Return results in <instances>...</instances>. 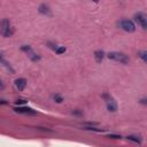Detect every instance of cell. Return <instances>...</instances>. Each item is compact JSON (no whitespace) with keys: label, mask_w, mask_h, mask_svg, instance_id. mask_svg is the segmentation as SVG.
I'll use <instances>...</instances> for the list:
<instances>
[{"label":"cell","mask_w":147,"mask_h":147,"mask_svg":"<svg viewBox=\"0 0 147 147\" xmlns=\"http://www.w3.org/2000/svg\"><path fill=\"white\" fill-rule=\"evenodd\" d=\"M0 62H1V63H3V65H4L8 70H11L12 73H14V69H13V68H12V66H11V65H9V63L4 59V57H3V55H0Z\"/></svg>","instance_id":"7c38bea8"},{"label":"cell","mask_w":147,"mask_h":147,"mask_svg":"<svg viewBox=\"0 0 147 147\" xmlns=\"http://www.w3.org/2000/svg\"><path fill=\"white\" fill-rule=\"evenodd\" d=\"M5 88V84L1 82V80H0V91H3Z\"/></svg>","instance_id":"d6986e66"},{"label":"cell","mask_w":147,"mask_h":147,"mask_svg":"<svg viewBox=\"0 0 147 147\" xmlns=\"http://www.w3.org/2000/svg\"><path fill=\"white\" fill-rule=\"evenodd\" d=\"M21 50H22L23 52H27V53H28V55H29V58H30L32 61H38V60L40 59V57H39L38 54H36V53L31 50V47H30V46H28V45L22 46V47H21Z\"/></svg>","instance_id":"8992f818"},{"label":"cell","mask_w":147,"mask_h":147,"mask_svg":"<svg viewBox=\"0 0 147 147\" xmlns=\"http://www.w3.org/2000/svg\"><path fill=\"white\" fill-rule=\"evenodd\" d=\"M126 138H128L129 140L133 141V142H137V144H141V141H142V138H141L140 136H137V134H130V136H128Z\"/></svg>","instance_id":"8fae6325"},{"label":"cell","mask_w":147,"mask_h":147,"mask_svg":"<svg viewBox=\"0 0 147 147\" xmlns=\"http://www.w3.org/2000/svg\"><path fill=\"white\" fill-rule=\"evenodd\" d=\"M104 98L106 99V102H107V109L109 112H112V113L116 112L117 110V104L114 101V99H112V98L109 95H107V94H105Z\"/></svg>","instance_id":"5b68a950"},{"label":"cell","mask_w":147,"mask_h":147,"mask_svg":"<svg viewBox=\"0 0 147 147\" xmlns=\"http://www.w3.org/2000/svg\"><path fill=\"white\" fill-rule=\"evenodd\" d=\"M86 130H92V131H96V132H102V129H95V128H85Z\"/></svg>","instance_id":"e0dca14e"},{"label":"cell","mask_w":147,"mask_h":147,"mask_svg":"<svg viewBox=\"0 0 147 147\" xmlns=\"http://www.w3.org/2000/svg\"><path fill=\"white\" fill-rule=\"evenodd\" d=\"M138 55L142 59V61H144V62H146V61H147V52H146V51H140V52L138 53Z\"/></svg>","instance_id":"4fadbf2b"},{"label":"cell","mask_w":147,"mask_h":147,"mask_svg":"<svg viewBox=\"0 0 147 147\" xmlns=\"http://www.w3.org/2000/svg\"><path fill=\"white\" fill-rule=\"evenodd\" d=\"M134 21H136V22L138 23V25H140L144 30L147 29V17H146V15H145L144 13H141V12L137 13V14L134 15Z\"/></svg>","instance_id":"277c9868"},{"label":"cell","mask_w":147,"mask_h":147,"mask_svg":"<svg viewBox=\"0 0 147 147\" xmlns=\"http://www.w3.org/2000/svg\"><path fill=\"white\" fill-rule=\"evenodd\" d=\"M0 105H7V101H6V100H3V99H0Z\"/></svg>","instance_id":"ffe728a7"},{"label":"cell","mask_w":147,"mask_h":147,"mask_svg":"<svg viewBox=\"0 0 147 147\" xmlns=\"http://www.w3.org/2000/svg\"><path fill=\"white\" fill-rule=\"evenodd\" d=\"M55 52H57L58 54H62V53L66 52V47H63V46H58V47L55 48Z\"/></svg>","instance_id":"9a60e30c"},{"label":"cell","mask_w":147,"mask_h":147,"mask_svg":"<svg viewBox=\"0 0 147 147\" xmlns=\"http://www.w3.org/2000/svg\"><path fill=\"white\" fill-rule=\"evenodd\" d=\"M27 102H28V100H25V99H17V100L15 101L16 105H24V104H27Z\"/></svg>","instance_id":"2e32d148"},{"label":"cell","mask_w":147,"mask_h":147,"mask_svg":"<svg viewBox=\"0 0 147 147\" xmlns=\"http://www.w3.org/2000/svg\"><path fill=\"white\" fill-rule=\"evenodd\" d=\"M107 57L110 60H113V61H116V62H120V63H124V65L129 63V61H130L129 57L125 55L122 52H110V53H108Z\"/></svg>","instance_id":"7a4b0ae2"},{"label":"cell","mask_w":147,"mask_h":147,"mask_svg":"<svg viewBox=\"0 0 147 147\" xmlns=\"http://www.w3.org/2000/svg\"><path fill=\"white\" fill-rule=\"evenodd\" d=\"M14 110L19 114H28V115H36L37 114V112L30 107H16V108H14Z\"/></svg>","instance_id":"52a82bcc"},{"label":"cell","mask_w":147,"mask_h":147,"mask_svg":"<svg viewBox=\"0 0 147 147\" xmlns=\"http://www.w3.org/2000/svg\"><path fill=\"white\" fill-rule=\"evenodd\" d=\"M27 79L25 78H17L16 80H15V87L19 90V91H23L24 88H25V86H27Z\"/></svg>","instance_id":"ba28073f"},{"label":"cell","mask_w":147,"mask_h":147,"mask_svg":"<svg viewBox=\"0 0 147 147\" xmlns=\"http://www.w3.org/2000/svg\"><path fill=\"white\" fill-rule=\"evenodd\" d=\"M108 138H112V139H120L121 136H118V134H108Z\"/></svg>","instance_id":"ac0fdd59"},{"label":"cell","mask_w":147,"mask_h":147,"mask_svg":"<svg viewBox=\"0 0 147 147\" xmlns=\"http://www.w3.org/2000/svg\"><path fill=\"white\" fill-rule=\"evenodd\" d=\"M94 58H95L96 62H102V60L105 58V53L102 51H95L94 52Z\"/></svg>","instance_id":"30bf717a"},{"label":"cell","mask_w":147,"mask_h":147,"mask_svg":"<svg viewBox=\"0 0 147 147\" xmlns=\"http://www.w3.org/2000/svg\"><path fill=\"white\" fill-rule=\"evenodd\" d=\"M118 25L121 27V29H123L126 32H133L136 30V25L132 21L130 20H122L118 22Z\"/></svg>","instance_id":"3957f363"},{"label":"cell","mask_w":147,"mask_h":147,"mask_svg":"<svg viewBox=\"0 0 147 147\" xmlns=\"http://www.w3.org/2000/svg\"><path fill=\"white\" fill-rule=\"evenodd\" d=\"M14 33V29L9 22V20L4 19L1 22H0V35H3L4 37H11Z\"/></svg>","instance_id":"6da1fadb"},{"label":"cell","mask_w":147,"mask_h":147,"mask_svg":"<svg viewBox=\"0 0 147 147\" xmlns=\"http://www.w3.org/2000/svg\"><path fill=\"white\" fill-rule=\"evenodd\" d=\"M38 11H39V13H40V14H44V15H51V9H50V7L46 6L45 4L40 5Z\"/></svg>","instance_id":"9c48e42d"},{"label":"cell","mask_w":147,"mask_h":147,"mask_svg":"<svg viewBox=\"0 0 147 147\" xmlns=\"http://www.w3.org/2000/svg\"><path fill=\"white\" fill-rule=\"evenodd\" d=\"M53 99H54V101L58 102V104H61V102L63 101V98H62L60 94H55V95L53 96Z\"/></svg>","instance_id":"5bb4252c"}]
</instances>
